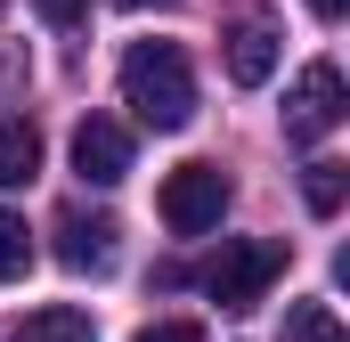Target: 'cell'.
Here are the masks:
<instances>
[{"instance_id": "6da1fadb", "label": "cell", "mask_w": 350, "mask_h": 342, "mask_svg": "<svg viewBox=\"0 0 350 342\" xmlns=\"http://www.w3.org/2000/svg\"><path fill=\"white\" fill-rule=\"evenodd\" d=\"M122 106L147 131H187L196 122V74H187L179 41H131V57H122Z\"/></svg>"}, {"instance_id": "7a4b0ae2", "label": "cell", "mask_w": 350, "mask_h": 342, "mask_svg": "<svg viewBox=\"0 0 350 342\" xmlns=\"http://www.w3.org/2000/svg\"><path fill=\"white\" fill-rule=\"evenodd\" d=\"M277 269H285V245L277 237H245V245H220V261L196 277L220 310H253L269 285H277Z\"/></svg>"}, {"instance_id": "3957f363", "label": "cell", "mask_w": 350, "mask_h": 342, "mask_svg": "<svg viewBox=\"0 0 350 342\" xmlns=\"http://www.w3.org/2000/svg\"><path fill=\"white\" fill-rule=\"evenodd\" d=\"M342 106H350V90H342V66H334V57L301 66V82L285 90V139H293V147H318V139L342 122Z\"/></svg>"}, {"instance_id": "277c9868", "label": "cell", "mask_w": 350, "mask_h": 342, "mask_svg": "<svg viewBox=\"0 0 350 342\" xmlns=\"http://www.w3.org/2000/svg\"><path fill=\"white\" fill-rule=\"evenodd\" d=\"M220 212H228V171L220 163H179L172 179H163V228H172V237L220 228Z\"/></svg>"}, {"instance_id": "5b68a950", "label": "cell", "mask_w": 350, "mask_h": 342, "mask_svg": "<svg viewBox=\"0 0 350 342\" xmlns=\"http://www.w3.org/2000/svg\"><path fill=\"white\" fill-rule=\"evenodd\" d=\"M74 171H82V187H114L131 171V131L114 114H90L82 131H74Z\"/></svg>"}, {"instance_id": "8992f818", "label": "cell", "mask_w": 350, "mask_h": 342, "mask_svg": "<svg viewBox=\"0 0 350 342\" xmlns=\"http://www.w3.org/2000/svg\"><path fill=\"white\" fill-rule=\"evenodd\" d=\"M114 237H122V228H114L106 212H66V220H57V261H66V269H114Z\"/></svg>"}, {"instance_id": "52a82bcc", "label": "cell", "mask_w": 350, "mask_h": 342, "mask_svg": "<svg viewBox=\"0 0 350 342\" xmlns=\"http://www.w3.org/2000/svg\"><path fill=\"white\" fill-rule=\"evenodd\" d=\"M269 74H277V33H269V25H237V33H228V82L261 90Z\"/></svg>"}, {"instance_id": "ba28073f", "label": "cell", "mask_w": 350, "mask_h": 342, "mask_svg": "<svg viewBox=\"0 0 350 342\" xmlns=\"http://www.w3.org/2000/svg\"><path fill=\"white\" fill-rule=\"evenodd\" d=\"M33 171H41V131L25 114H8L0 122V187H25Z\"/></svg>"}, {"instance_id": "9c48e42d", "label": "cell", "mask_w": 350, "mask_h": 342, "mask_svg": "<svg viewBox=\"0 0 350 342\" xmlns=\"http://www.w3.org/2000/svg\"><path fill=\"white\" fill-rule=\"evenodd\" d=\"M16 342H98V326H90L82 310H33L16 326Z\"/></svg>"}, {"instance_id": "30bf717a", "label": "cell", "mask_w": 350, "mask_h": 342, "mask_svg": "<svg viewBox=\"0 0 350 342\" xmlns=\"http://www.w3.org/2000/svg\"><path fill=\"white\" fill-rule=\"evenodd\" d=\"M33 269V228H25V212H0V285H16Z\"/></svg>"}, {"instance_id": "8fae6325", "label": "cell", "mask_w": 350, "mask_h": 342, "mask_svg": "<svg viewBox=\"0 0 350 342\" xmlns=\"http://www.w3.org/2000/svg\"><path fill=\"white\" fill-rule=\"evenodd\" d=\"M301 196H310L318 220H334V212H342V163H310L301 171Z\"/></svg>"}, {"instance_id": "7c38bea8", "label": "cell", "mask_w": 350, "mask_h": 342, "mask_svg": "<svg viewBox=\"0 0 350 342\" xmlns=\"http://www.w3.org/2000/svg\"><path fill=\"white\" fill-rule=\"evenodd\" d=\"M285 342H342V326H334L326 302H301V310L285 318Z\"/></svg>"}, {"instance_id": "4fadbf2b", "label": "cell", "mask_w": 350, "mask_h": 342, "mask_svg": "<svg viewBox=\"0 0 350 342\" xmlns=\"http://www.w3.org/2000/svg\"><path fill=\"white\" fill-rule=\"evenodd\" d=\"M131 342H204V326L196 318H163V326H139Z\"/></svg>"}, {"instance_id": "5bb4252c", "label": "cell", "mask_w": 350, "mask_h": 342, "mask_svg": "<svg viewBox=\"0 0 350 342\" xmlns=\"http://www.w3.org/2000/svg\"><path fill=\"white\" fill-rule=\"evenodd\" d=\"M33 8H41V25H82L90 16V0H33Z\"/></svg>"}, {"instance_id": "9a60e30c", "label": "cell", "mask_w": 350, "mask_h": 342, "mask_svg": "<svg viewBox=\"0 0 350 342\" xmlns=\"http://www.w3.org/2000/svg\"><path fill=\"white\" fill-rule=\"evenodd\" d=\"M310 8H318V16H326V25H334V16H342V8H350V0H310Z\"/></svg>"}, {"instance_id": "2e32d148", "label": "cell", "mask_w": 350, "mask_h": 342, "mask_svg": "<svg viewBox=\"0 0 350 342\" xmlns=\"http://www.w3.org/2000/svg\"><path fill=\"white\" fill-rule=\"evenodd\" d=\"M122 8H147V0H122ZM155 8H163V0H155Z\"/></svg>"}, {"instance_id": "e0dca14e", "label": "cell", "mask_w": 350, "mask_h": 342, "mask_svg": "<svg viewBox=\"0 0 350 342\" xmlns=\"http://www.w3.org/2000/svg\"><path fill=\"white\" fill-rule=\"evenodd\" d=\"M0 8H8V0H0Z\"/></svg>"}]
</instances>
